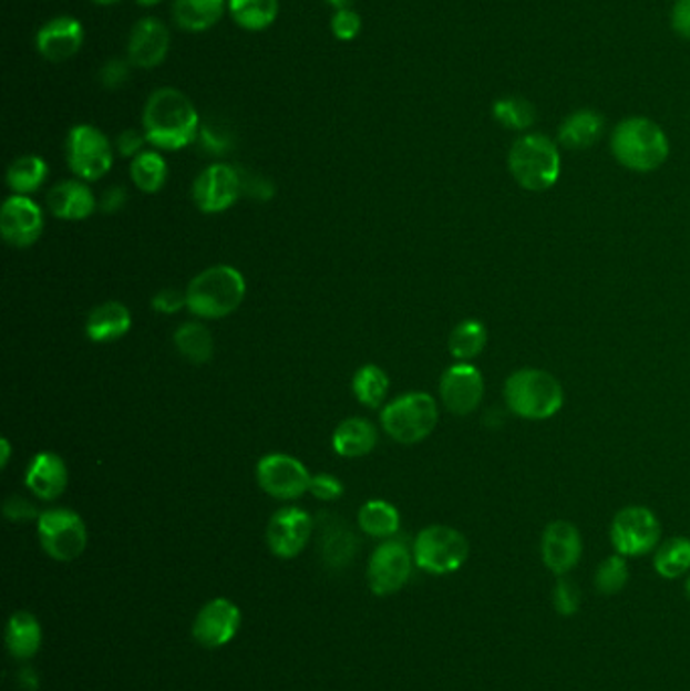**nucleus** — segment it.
Listing matches in <instances>:
<instances>
[{
	"mask_svg": "<svg viewBox=\"0 0 690 691\" xmlns=\"http://www.w3.org/2000/svg\"><path fill=\"white\" fill-rule=\"evenodd\" d=\"M49 210L61 220H85L94 213V193L82 181H63L49 190Z\"/></svg>",
	"mask_w": 690,
	"mask_h": 691,
	"instance_id": "obj_23",
	"label": "nucleus"
},
{
	"mask_svg": "<svg viewBox=\"0 0 690 691\" xmlns=\"http://www.w3.org/2000/svg\"><path fill=\"white\" fill-rule=\"evenodd\" d=\"M68 465L58 453L43 451L33 457L24 473V485L33 496L43 502H53L63 496L68 487Z\"/></svg>",
	"mask_w": 690,
	"mask_h": 691,
	"instance_id": "obj_21",
	"label": "nucleus"
},
{
	"mask_svg": "<svg viewBox=\"0 0 690 691\" xmlns=\"http://www.w3.org/2000/svg\"><path fill=\"white\" fill-rule=\"evenodd\" d=\"M312 528L315 522L302 507H281L269 518L266 532L269 550L284 560L296 558L305 550L312 536Z\"/></svg>",
	"mask_w": 690,
	"mask_h": 691,
	"instance_id": "obj_14",
	"label": "nucleus"
},
{
	"mask_svg": "<svg viewBox=\"0 0 690 691\" xmlns=\"http://www.w3.org/2000/svg\"><path fill=\"white\" fill-rule=\"evenodd\" d=\"M128 61H124V59H112L100 71V81L110 90H117L120 85H124L128 81Z\"/></svg>",
	"mask_w": 690,
	"mask_h": 691,
	"instance_id": "obj_44",
	"label": "nucleus"
},
{
	"mask_svg": "<svg viewBox=\"0 0 690 691\" xmlns=\"http://www.w3.org/2000/svg\"><path fill=\"white\" fill-rule=\"evenodd\" d=\"M670 24H672V31L684 39L690 41V0H677L672 12H670Z\"/></svg>",
	"mask_w": 690,
	"mask_h": 691,
	"instance_id": "obj_46",
	"label": "nucleus"
},
{
	"mask_svg": "<svg viewBox=\"0 0 690 691\" xmlns=\"http://www.w3.org/2000/svg\"><path fill=\"white\" fill-rule=\"evenodd\" d=\"M584 554L581 534L571 522L557 519L550 522L543 532L540 542V556L543 563L555 576H567L575 566L579 565Z\"/></svg>",
	"mask_w": 690,
	"mask_h": 691,
	"instance_id": "obj_18",
	"label": "nucleus"
},
{
	"mask_svg": "<svg viewBox=\"0 0 690 691\" xmlns=\"http://www.w3.org/2000/svg\"><path fill=\"white\" fill-rule=\"evenodd\" d=\"M537 107L527 97L506 95L492 105V117L513 132H527L537 124Z\"/></svg>",
	"mask_w": 690,
	"mask_h": 691,
	"instance_id": "obj_29",
	"label": "nucleus"
},
{
	"mask_svg": "<svg viewBox=\"0 0 690 691\" xmlns=\"http://www.w3.org/2000/svg\"><path fill=\"white\" fill-rule=\"evenodd\" d=\"M43 227V213L29 196L14 195L4 200L0 210V233L9 245L17 249L31 247L41 237Z\"/></svg>",
	"mask_w": 690,
	"mask_h": 691,
	"instance_id": "obj_17",
	"label": "nucleus"
},
{
	"mask_svg": "<svg viewBox=\"0 0 690 691\" xmlns=\"http://www.w3.org/2000/svg\"><path fill=\"white\" fill-rule=\"evenodd\" d=\"M82 45L83 27L73 17L51 19L37 33V49L51 63H61L78 55Z\"/></svg>",
	"mask_w": 690,
	"mask_h": 691,
	"instance_id": "obj_20",
	"label": "nucleus"
},
{
	"mask_svg": "<svg viewBox=\"0 0 690 691\" xmlns=\"http://www.w3.org/2000/svg\"><path fill=\"white\" fill-rule=\"evenodd\" d=\"M508 171L516 185L525 190H549L562 176V152L557 142L537 132L516 138L508 151Z\"/></svg>",
	"mask_w": 690,
	"mask_h": 691,
	"instance_id": "obj_4",
	"label": "nucleus"
},
{
	"mask_svg": "<svg viewBox=\"0 0 690 691\" xmlns=\"http://www.w3.org/2000/svg\"><path fill=\"white\" fill-rule=\"evenodd\" d=\"M48 164L39 156H21L12 162L7 173V185L14 195L27 196L41 188L48 178Z\"/></svg>",
	"mask_w": 690,
	"mask_h": 691,
	"instance_id": "obj_30",
	"label": "nucleus"
},
{
	"mask_svg": "<svg viewBox=\"0 0 690 691\" xmlns=\"http://www.w3.org/2000/svg\"><path fill=\"white\" fill-rule=\"evenodd\" d=\"M332 33L339 39V41H352L354 37H359L361 33V17L351 9H339L337 14L332 17Z\"/></svg>",
	"mask_w": 690,
	"mask_h": 691,
	"instance_id": "obj_41",
	"label": "nucleus"
},
{
	"mask_svg": "<svg viewBox=\"0 0 690 691\" xmlns=\"http://www.w3.org/2000/svg\"><path fill=\"white\" fill-rule=\"evenodd\" d=\"M606 117L597 110H575L567 115L557 130V142L565 151H587L604 138Z\"/></svg>",
	"mask_w": 690,
	"mask_h": 691,
	"instance_id": "obj_22",
	"label": "nucleus"
},
{
	"mask_svg": "<svg viewBox=\"0 0 690 691\" xmlns=\"http://www.w3.org/2000/svg\"><path fill=\"white\" fill-rule=\"evenodd\" d=\"M258 484L269 497L281 502L298 499L310 489L312 475L305 463L286 453H271L261 457L256 467Z\"/></svg>",
	"mask_w": 690,
	"mask_h": 691,
	"instance_id": "obj_12",
	"label": "nucleus"
},
{
	"mask_svg": "<svg viewBox=\"0 0 690 691\" xmlns=\"http://www.w3.org/2000/svg\"><path fill=\"white\" fill-rule=\"evenodd\" d=\"M187 306V291H178V289L166 288L158 291L153 298V308L158 313H176L181 308Z\"/></svg>",
	"mask_w": 690,
	"mask_h": 691,
	"instance_id": "obj_43",
	"label": "nucleus"
},
{
	"mask_svg": "<svg viewBox=\"0 0 690 691\" xmlns=\"http://www.w3.org/2000/svg\"><path fill=\"white\" fill-rule=\"evenodd\" d=\"M553 607L562 617H574L581 609V590L571 578L559 576L553 587Z\"/></svg>",
	"mask_w": 690,
	"mask_h": 691,
	"instance_id": "obj_39",
	"label": "nucleus"
},
{
	"mask_svg": "<svg viewBox=\"0 0 690 691\" xmlns=\"http://www.w3.org/2000/svg\"><path fill=\"white\" fill-rule=\"evenodd\" d=\"M357 542L349 528L332 526L322 534V556L330 566H347L354 556Z\"/></svg>",
	"mask_w": 690,
	"mask_h": 691,
	"instance_id": "obj_37",
	"label": "nucleus"
},
{
	"mask_svg": "<svg viewBox=\"0 0 690 691\" xmlns=\"http://www.w3.org/2000/svg\"><path fill=\"white\" fill-rule=\"evenodd\" d=\"M95 4H114V2H120V0H94Z\"/></svg>",
	"mask_w": 690,
	"mask_h": 691,
	"instance_id": "obj_52",
	"label": "nucleus"
},
{
	"mask_svg": "<svg viewBox=\"0 0 690 691\" xmlns=\"http://www.w3.org/2000/svg\"><path fill=\"white\" fill-rule=\"evenodd\" d=\"M609 148L624 168L632 173H655L670 156V140L655 120L632 115L614 127Z\"/></svg>",
	"mask_w": 690,
	"mask_h": 691,
	"instance_id": "obj_2",
	"label": "nucleus"
},
{
	"mask_svg": "<svg viewBox=\"0 0 690 691\" xmlns=\"http://www.w3.org/2000/svg\"><path fill=\"white\" fill-rule=\"evenodd\" d=\"M144 142H148L144 134L136 132V130H126V132H122V134L117 136V152H120L122 156H126V158H136L141 152H144L142 151Z\"/></svg>",
	"mask_w": 690,
	"mask_h": 691,
	"instance_id": "obj_47",
	"label": "nucleus"
},
{
	"mask_svg": "<svg viewBox=\"0 0 690 691\" xmlns=\"http://www.w3.org/2000/svg\"><path fill=\"white\" fill-rule=\"evenodd\" d=\"M628 578H630V570H628L626 556L614 554V556H609L601 565L597 566V592H601L606 597H614V595H618L626 588Z\"/></svg>",
	"mask_w": 690,
	"mask_h": 691,
	"instance_id": "obj_38",
	"label": "nucleus"
},
{
	"mask_svg": "<svg viewBox=\"0 0 690 691\" xmlns=\"http://www.w3.org/2000/svg\"><path fill=\"white\" fill-rule=\"evenodd\" d=\"M132 328L130 310L120 301H104L90 311L85 322V334L95 344H106L120 340Z\"/></svg>",
	"mask_w": 690,
	"mask_h": 691,
	"instance_id": "obj_24",
	"label": "nucleus"
},
{
	"mask_svg": "<svg viewBox=\"0 0 690 691\" xmlns=\"http://www.w3.org/2000/svg\"><path fill=\"white\" fill-rule=\"evenodd\" d=\"M470 546L466 536L450 526H428L413 542V560L428 575H452L466 565Z\"/></svg>",
	"mask_w": 690,
	"mask_h": 691,
	"instance_id": "obj_7",
	"label": "nucleus"
},
{
	"mask_svg": "<svg viewBox=\"0 0 690 691\" xmlns=\"http://www.w3.org/2000/svg\"><path fill=\"white\" fill-rule=\"evenodd\" d=\"M4 516L11 522H31L39 518L41 514H37V507L23 496H11L4 502L2 507Z\"/></svg>",
	"mask_w": 690,
	"mask_h": 691,
	"instance_id": "obj_45",
	"label": "nucleus"
},
{
	"mask_svg": "<svg viewBox=\"0 0 690 691\" xmlns=\"http://www.w3.org/2000/svg\"><path fill=\"white\" fill-rule=\"evenodd\" d=\"M124 200H126V190L122 188V186H114V188H110L104 198H102V208L106 210V213H114L117 208L124 205Z\"/></svg>",
	"mask_w": 690,
	"mask_h": 691,
	"instance_id": "obj_48",
	"label": "nucleus"
},
{
	"mask_svg": "<svg viewBox=\"0 0 690 691\" xmlns=\"http://www.w3.org/2000/svg\"><path fill=\"white\" fill-rule=\"evenodd\" d=\"M138 4L142 7H154V4H158V2H163V0H136Z\"/></svg>",
	"mask_w": 690,
	"mask_h": 691,
	"instance_id": "obj_51",
	"label": "nucleus"
},
{
	"mask_svg": "<svg viewBox=\"0 0 690 691\" xmlns=\"http://www.w3.org/2000/svg\"><path fill=\"white\" fill-rule=\"evenodd\" d=\"M327 2L332 4V7H337V9H349L352 0H327Z\"/></svg>",
	"mask_w": 690,
	"mask_h": 691,
	"instance_id": "obj_50",
	"label": "nucleus"
},
{
	"mask_svg": "<svg viewBox=\"0 0 690 691\" xmlns=\"http://www.w3.org/2000/svg\"><path fill=\"white\" fill-rule=\"evenodd\" d=\"M171 47V35L163 21L146 17L132 29L128 41V58L132 65L153 70L163 63Z\"/></svg>",
	"mask_w": 690,
	"mask_h": 691,
	"instance_id": "obj_19",
	"label": "nucleus"
},
{
	"mask_svg": "<svg viewBox=\"0 0 690 691\" xmlns=\"http://www.w3.org/2000/svg\"><path fill=\"white\" fill-rule=\"evenodd\" d=\"M609 538L621 556H643L660 542V522L648 507H624L611 522Z\"/></svg>",
	"mask_w": 690,
	"mask_h": 691,
	"instance_id": "obj_10",
	"label": "nucleus"
},
{
	"mask_svg": "<svg viewBox=\"0 0 690 691\" xmlns=\"http://www.w3.org/2000/svg\"><path fill=\"white\" fill-rule=\"evenodd\" d=\"M352 392L357 396L359 403L369 406V409H379L385 403L387 392H389V377L385 370L374 367V364H364L363 369L354 372L352 379Z\"/></svg>",
	"mask_w": 690,
	"mask_h": 691,
	"instance_id": "obj_35",
	"label": "nucleus"
},
{
	"mask_svg": "<svg viewBox=\"0 0 690 691\" xmlns=\"http://www.w3.org/2000/svg\"><path fill=\"white\" fill-rule=\"evenodd\" d=\"M43 643V631L35 615L29 611H17L7 625V649L14 659L27 661L35 657Z\"/></svg>",
	"mask_w": 690,
	"mask_h": 691,
	"instance_id": "obj_26",
	"label": "nucleus"
},
{
	"mask_svg": "<svg viewBox=\"0 0 690 691\" xmlns=\"http://www.w3.org/2000/svg\"><path fill=\"white\" fill-rule=\"evenodd\" d=\"M0 447H2V457H0V467L4 470L7 467V463L11 460V443L7 441V439H2L0 441Z\"/></svg>",
	"mask_w": 690,
	"mask_h": 691,
	"instance_id": "obj_49",
	"label": "nucleus"
},
{
	"mask_svg": "<svg viewBox=\"0 0 690 691\" xmlns=\"http://www.w3.org/2000/svg\"><path fill=\"white\" fill-rule=\"evenodd\" d=\"M241 627V611L229 599H213L200 609L193 622V637L205 649H219L231 643Z\"/></svg>",
	"mask_w": 690,
	"mask_h": 691,
	"instance_id": "obj_16",
	"label": "nucleus"
},
{
	"mask_svg": "<svg viewBox=\"0 0 690 691\" xmlns=\"http://www.w3.org/2000/svg\"><path fill=\"white\" fill-rule=\"evenodd\" d=\"M486 342H488L486 326L478 320H464L452 330L447 348H450V354L460 362H470L478 357Z\"/></svg>",
	"mask_w": 690,
	"mask_h": 691,
	"instance_id": "obj_32",
	"label": "nucleus"
},
{
	"mask_svg": "<svg viewBox=\"0 0 690 691\" xmlns=\"http://www.w3.org/2000/svg\"><path fill=\"white\" fill-rule=\"evenodd\" d=\"M175 21L190 33H203L219 23L225 12V0H175Z\"/></svg>",
	"mask_w": 690,
	"mask_h": 691,
	"instance_id": "obj_27",
	"label": "nucleus"
},
{
	"mask_svg": "<svg viewBox=\"0 0 690 691\" xmlns=\"http://www.w3.org/2000/svg\"><path fill=\"white\" fill-rule=\"evenodd\" d=\"M377 441H379V435L373 423L361 416H352L334 429L332 447L340 457L359 460L377 447Z\"/></svg>",
	"mask_w": 690,
	"mask_h": 691,
	"instance_id": "obj_25",
	"label": "nucleus"
},
{
	"mask_svg": "<svg viewBox=\"0 0 690 691\" xmlns=\"http://www.w3.org/2000/svg\"><path fill=\"white\" fill-rule=\"evenodd\" d=\"M484 396V379L474 364L460 362L445 370L440 381V399L452 415L474 413Z\"/></svg>",
	"mask_w": 690,
	"mask_h": 691,
	"instance_id": "obj_15",
	"label": "nucleus"
},
{
	"mask_svg": "<svg viewBox=\"0 0 690 691\" xmlns=\"http://www.w3.org/2000/svg\"><path fill=\"white\" fill-rule=\"evenodd\" d=\"M200 144L203 148L215 154V156H222L225 152L234 148V134L231 130L222 124V122H207L200 126L199 132Z\"/></svg>",
	"mask_w": 690,
	"mask_h": 691,
	"instance_id": "obj_40",
	"label": "nucleus"
},
{
	"mask_svg": "<svg viewBox=\"0 0 690 691\" xmlns=\"http://www.w3.org/2000/svg\"><path fill=\"white\" fill-rule=\"evenodd\" d=\"M130 176H132V183L136 185V188H141L142 193H158L166 183V176H168V168H166V161L158 152L144 151L132 161L130 166Z\"/></svg>",
	"mask_w": 690,
	"mask_h": 691,
	"instance_id": "obj_33",
	"label": "nucleus"
},
{
	"mask_svg": "<svg viewBox=\"0 0 690 691\" xmlns=\"http://www.w3.org/2000/svg\"><path fill=\"white\" fill-rule=\"evenodd\" d=\"M399 524L401 518L398 507L383 499H371L359 512V528L373 538L381 540L393 538L398 534Z\"/></svg>",
	"mask_w": 690,
	"mask_h": 691,
	"instance_id": "obj_28",
	"label": "nucleus"
},
{
	"mask_svg": "<svg viewBox=\"0 0 690 691\" xmlns=\"http://www.w3.org/2000/svg\"><path fill=\"white\" fill-rule=\"evenodd\" d=\"M655 570L662 578L674 580L690 570V540L672 538L667 540L655 556Z\"/></svg>",
	"mask_w": 690,
	"mask_h": 691,
	"instance_id": "obj_36",
	"label": "nucleus"
},
{
	"mask_svg": "<svg viewBox=\"0 0 690 691\" xmlns=\"http://www.w3.org/2000/svg\"><path fill=\"white\" fill-rule=\"evenodd\" d=\"M413 553L401 540H385L369 558L367 580L377 597L395 595L410 580Z\"/></svg>",
	"mask_w": 690,
	"mask_h": 691,
	"instance_id": "obj_11",
	"label": "nucleus"
},
{
	"mask_svg": "<svg viewBox=\"0 0 690 691\" xmlns=\"http://www.w3.org/2000/svg\"><path fill=\"white\" fill-rule=\"evenodd\" d=\"M178 354L190 364H205L213 357V336L203 323H183L175 332Z\"/></svg>",
	"mask_w": 690,
	"mask_h": 691,
	"instance_id": "obj_31",
	"label": "nucleus"
},
{
	"mask_svg": "<svg viewBox=\"0 0 690 691\" xmlns=\"http://www.w3.org/2000/svg\"><path fill=\"white\" fill-rule=\"evenodd\" d=\"M241 193V174L229 164H213L205 168L193 186L195 205L207 215H217L234 207Z\"/></svg>",
	"mask_w": 690,
	"mask_h": 691,
	"instance_id": "obj_13",
	"label": "nucleus"
},
{
	"mask_svg": "<svg viewBox=\"0 0 690 691\" xmlns=\"http://www.w3.org/2000/svg\"><path fill=\"white\" fill-rule=\"evenodd\" d=\"M440 421L437 403L428 392H408L387 404L381 425L401 445H415L430 437Z\"/></svg>",
	"mask_w": 690,
	"mask_h": 691,
	"instance_id": "obj_6",
	"label": "nucleus"
},
{
	"mask_svg": "<svg viewBox=\"0 0 690 691\" xmlns=\"http://www.w3.org/2000/svg\"><path fill=\"white\" fill-rule=\"evenodd\" d=\"M687 595H689V599H690V576H689V580H687Z\"/></svg>",
	"mask_w": 690,
	"mask_h": 691,
	"instance_id": "obj_53",
	"label": "nucleus"
},
{
	"mask_svg": "<svg viewBox=\"0 0 690 691\" xmlns=\"http://www.w3.org/2000/svg\"><path fill=\"white\" fill-rule=\"evenodd\" d=\"M142 126L154 148L183 151L199 136L200 120L185 93L163 87L156 90L144 105Z\"/></svg>",
	"mask_w": 690,
	"mask_h": 691,
	"instance_id": "obj_1",
	"label": "nucleus"
},
{
	"mask_svg": "<svg viewBox=\"0 0 690 691\" xmlns=\"http://www.w3.org/2000/svg\"><path fill=\"white\" fill-rule=\"evenodd\" d=\"M229 12L247 31H264L278 17V0H229Z\"/></svg>",
	"mask_w": 690,
	"mask_h": 691,
	"instance_id": "obj_34",
	"label": "nucleus"
},
{
	"mask_svg": "<svg viewBox=\"0 0 690 691\" xmlns=\"http://www.w3.org/2000/svg\"><path fill=\"white\" fill-rule=\"evenodd\" d=\"M504 401L521 419L545 421L562 411L565 394L559 381L547 370L523 369L506 379Z\"/></svg>",
	"mask_w": 690,
	"mask_h": 691,
	"instance_id": "obj_5",
	"label": "nucleus"
},
{
	"mask_svg": "<svg viewBox=\"0 0 690 691\" xmlns=\"http://www.w3.org/2000/svg\"><path fill=\"white\" fill-rule=\"evenodd\" d=\"M308 492L320 502H334L344 494V485L330 473H318V475H312Z\"/></svg>",
	"mask_w": 690,
	"mask_h": 691,
	"instance_id": "obj_42",
	"label": "nucleus"
},
{
	"mask_svg": "<svg viewBox=\"0 0 690 691\" xmlns=\"http://www.w3.org/2000/svg\"><path fill=\"white\" fill-rule=\"evenodd\" d=\"M39 542L49 558L71 563L82 556L87 546V530L82 516L70 507H51L37 518Z\"/></svg>",
	"mask_w": 690,
	"mask_h": 691,
	"instance_id": "obj_8",
	"label": "nucleus"
},
{
	"mask_svg": "<svg viewBox=\"0 0 690 691\" xmlns=\"http://www.w3.org/2000/svg\"><path fill=\"white\" fill-rule=\"evenodd\" d=\"M65 152L73 174L87 183L104 178L114 164V152L106 134L90 124L71 130Z\"/></svg>",
	"mask_w": 690,
	"mask_h": 691,
	"instance_id": "obj_9",
	"label": "nucleus"
},
{
	"mask_svg": "<svg viewBox=\"0 0 690 691\" xmlns=\"http://www.w3.org/2000/svg\"><path fill=\"white\" fill-rule=\"evenodd\" d=\"M246 289V277L235 267H209L188 283V311L203 320H222L244 303Z\"/></svg>",
	"mask_w": 690,
	"mask_h": 691,
	"instance_id": "obj_3",
	"label": "nucleus"
}]
</instances>
